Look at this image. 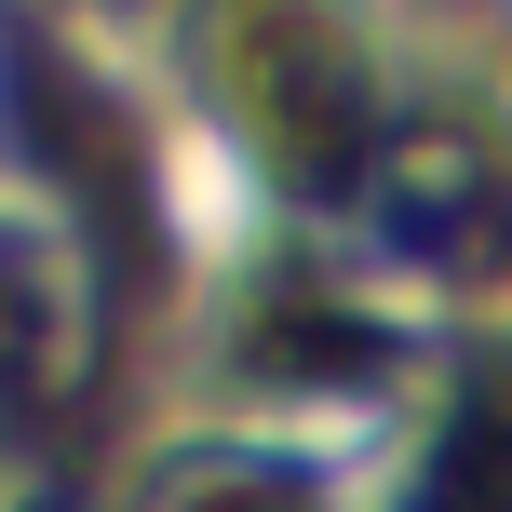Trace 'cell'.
<instances>
[{"label": "cell", "mask_w": 512, "mask_h": 512, "mask_svg": "<svg viewBox=\"0 0 512 512\" xmlns=\"http://www.w3.org/2000/svg\"><path fill=\"white\" fill-rule=\"evenodd\" d=\"M162 512H310V486H297V472H270V459H189Z\"/></svg>", "instance_id": "3957f363"}, {"label": "cell", "mask_w": 512, "mask_h": 512, "mask_svg": "<svg viewBox=\"0 0 512 512\" xmlns=\"http://www.w3.org/2000/svg\"><path fill=\"white\" fill-rule=\"evenodd\" d=\"M432 512H512V405H472L432 459Z\"/></svg>", "instance_id": "7a4b0ae2"}, {"label": "cell", "mask_w": 512, "mask_h": 512, "mask_svg": "<svg viewBox=\"0 0 512 512\" xmlns=\"http://www.w3.org/2000/svg\"><path fill=\"white\" fill-rule=\"evenodd\" d=\"M512 189L486 149H459V135H405V162H391V230H405L418 256H445V270H472V256H499L512 230Z\"/></svg>", "instance_id": "6da1fadb"}]
</instances>
